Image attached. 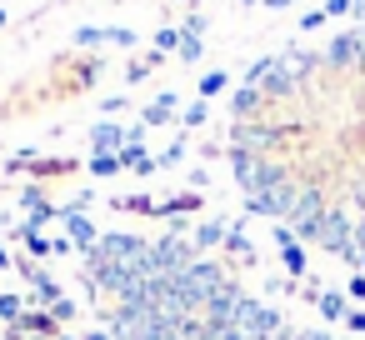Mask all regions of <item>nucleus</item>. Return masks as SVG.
I'll use <instances>...</instances> for the list:
<instances>
[{
  "label": "nucleus",
  "mask_w": 365,
  "mask_h": 340,
  "mask_svg": "<svg viewBox=\"0 0 365 340\" xmlns=\"http://www.w3.org/2000/svg\"><path fill=\"white\" fill-rule=\"evenodd\" d=\"M325 56H330V66H350V61H365V41H360V36H335Z\"/></svg>",
  "instance_id": "1"
},
{
  "label": "nucleus",
  "mask_w": 365,
  "mask_h": 340,
  "mask_svg": "<svg viewBox=\"0 0 365 340\" xmlns=\"http://www.w3.org/2000/svg\"><path fill=\"white\" fill-rule=\"evenodd\" d=\"M320 310H325V320H340V315H345V295H330V290H325V295H320Z\"/></svg>",
  "instance_id": "2"
},
{
  "label": "nucleus",
  "mask_w": 365,
  "mask_h": 340,
  "mask_svg": "<svg viewBox=\"0 0 365 340\" xmlns=\"http://www.w3.org/2000/svg\"><path fill=\"white\" fill-rule=\"evenodd\" d=\"M350 295H365V275H355V280H350Z\"/></svg>",
  "instance_id": "3"
},
{
  "label": "nucleus",
  "mask_w": 365,
  "mask_h": 340,
  "mask_svg": "<svg viewBox=\"0 0 365 340\" xmlns=\"http://www.w3.org/2000/svg\"><path fill=\"white\" fill-rule=\"evenodd\" d=\"M350 330H360V335H365V310H360V315H350Z\"/></svg>",
  "instance_id": "4"
}]
</instances>
